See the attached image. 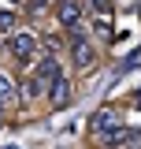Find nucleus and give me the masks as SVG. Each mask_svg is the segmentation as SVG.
Wrapping results in <instances>:
<instances>
[{
	"mask_svg": "<svg viewBox=\"0 0 141 149\" xmlns=\"http://www.w3.org/2000/svg\"><path fill=\"white\" fill-rule=\"evenodd\" d=\"M8 49H11V56H15L19 63H30L37 56V49H41V41L34 34H11L8 37Z\"/></svg>",
	"mask_w": 141,
	"mask_h": 149,
	"instance_id": "f257e3e1",
	"label": "nucleus"
},
{
	"mask_svg": "<svg viewBox=\"0 0 141 149\" xmlns=\"http://www.w3.org/2000/svg\"><path fill=\"white\" fill-rule=\"evenodd\" d=\"M89 127H93V134L100 138V134H108V130H115V127H123V116L115 108H100L93 119H89Z\"/></svg>",
	"mask_w": 141,
	"mask_h": 149,
	"instance_id": "f03ea898",
	"label": "nucleus"
},
{
	"mask_svg": "<svg viewBox=\"0 0 141 149\" xmlns=\"http://www.w3.org/2000/svg\"><path fill=\"white\" fill-rule=\"evenodd\" d=\"M56 78H59V63H56L52 56H45V60H41V67H37V74H34L37 90H52Z\"/></svg>",
	"mask_w": 141,
	"mask_h": 149,
	"instance_id": "7ed1b4c3",
	"label": "nucleus"
},
{
	"mask_svg": "<svg viewBox=\"0 0 141 149\" xmlns=\"http://www.w3.org/2000/svg\"><path fill=\"white\" fill-rule=\"evenodd\" d=\"M59 22L70 26V30H78V22H82V4H78V0H63V4H59Z\"/></svg>",
	"mask_w": 141,
	"mask_h": 149,
	"instance_id": "20e7f679",
	"label": "nucleus"
},
{
	"mask_svg": "<svg viewBox=\"0 0 141 149\" xmlns=\"http://www.w3.org/2000/svg\"><path fill=\"white\" fill-rule=\"evenodd\" d=\"M48 97H52V108H63V104L70 101V78H67V74H59V78L52 82Z\"/></svg>",
	"mask_w": 141,
	"mask_h": 149,
	"instance_id": "39448f33",
	"label": "nucleus"
},
{
	"mask_svg": "<svg viewBox=\"0 0 141 149\" xmlns=\"http://www.w3.org/2000/svg\"><path fill=\"white\" fill-rule=\"evenodd\" d=\"M70 52H74V60H78L82 67H86V63H93V56H97V52H93V45H89L82 34H74V37H70Z\"/></svg>",
	"mask_w": 141,
	"mask_h": 149,
	"instance_id": "423d86ee",
	"label": "nucleus"
},
{
	"mask_svg": "<svg viewBox=\"0 0 141 149\" xmlns=\"http://www.w3.org/2000/svg\"><path fill=\"white\" fill-rule=\"evenodd\" d=\"M130 134H134V130L115 127V130H108V134H100V146H108V149H115V146H130Z\"/></svg>",
	"mask_w": 141,
	"mask_h": 149,
	"instance_id": "0eeeda50",
	"label": "nucleus"
},
{
	"mask_svg": "<svg viewBox=\"0 0 141 149\" xmlns=\"http://www.w3.org/2000/svg\"><path fill=\"white\" fill-rule=\"evenodd\" d=\"M15 97H19V90H15V82H11V74L0 71V104H15Z\"/></svg>",
	"mask_w": 141,
	"mask_h": 149,
	"instance_id": "6e6552de",
	"label": "nucleus"
},
{
	"mask_svg": "<svg viewBox=\"0 0 141 149\" xmlns=\"http://www.w3.org/2000/svg\"><path fill=\"white\" fill-rule=\"evenodd\" d=\"M15 26V15L11 11H0V30H11Z\"/></svg>",
	"mask_w": 141,
	"mask_h": 149,
	"instance_id": "1a4fd4ad",
	"label": "nucleus"
},
{
	"mask_svg": "<svg viewBox=\"0 0 141 149\" xmlns=\"http://www.w3.org/2000/svg\"><path fill=\"white\" fill-rule=\"evenodd\" d=\"M138 108H141V93H138Z\"/></svg>",
	"mask_w": 141,
	"mask_h": 149,
	"instance_id": "9d476101",
	"label": "nucleus"
}]
</instances>
